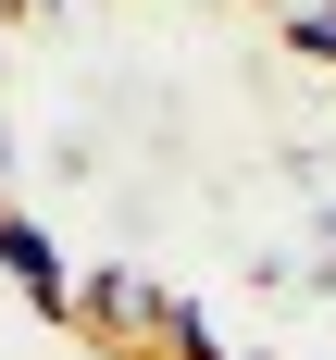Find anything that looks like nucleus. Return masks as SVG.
I'll use <instances>...</instances> for the list:
<instances>
[{
    "label": "nucleus",
    "instance_id": "nucleus-2",
    "mask_svg": "<svg viewBox=\"0 0 336 360\" xmlns=\"http://www.w3.org/2000/svg\"><path fill=\"white\" fill-rule=\"evenodd\" d=\"M0 274L50 311V323H75V286L87 274H63V249H50V224H25V212H0Z\"/></svg>",
    "mask_w": 336,
    "mask_h": 360
},
{
    "label": "nucleus",
    "instance_id": "nucleus-1",
    "mask_svg": "<svg viewBox=\"0 0 336 360\" xmlns=\"http://www.w3.org/2000/svg\"><path fill=\"white\" fill-rule=\"evenodd\" d=\"M75 323L100 335L112 360H187V348H199V311H187V298H162L149 274H125V261L75 286Z\"/></svg>",
    "mask_w": 336,
    "mask_h": 360
},
{
    "label": "nucleus",
    "instance_id": "nucleus-3",
    "mask_svg": "<svg viewBox=\"0 0 336 360\" xmlns=\"http://www.w3.org/2000/svg\"><path fill=\"white\" fill-rule=\"evenodd\" d=\"M287 13V50L299 63H336V0H274Z\"/></svg>",
    "mask_w": 336,
    "mask_h": 360
},
{
    "label": "nucleus",
    "instance_id": "nucleus-4",
    "mask_svg": "<svg viewBox=\"0 0 336 360\" xmlns=\"http://www.w3.org/2000/svg\"><path fill=\"white\" fill-rule=\"evenodd\" d=\"M0 212H13V199H0Z\"/></svg>",
    "mask_w": 336,
    "mask_h": 360
}]
</instances>
